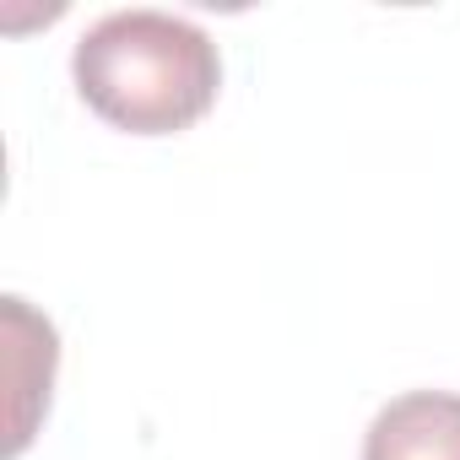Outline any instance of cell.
I'll list each match as a JSON object with an SVG mask.
<instances>
[{
    "instance_id": "obj_1",
    "label": "cell",
    "mask_w": 460,
    "mask_h": 460,
    "mask_svg": "<svg viewBox=\"0 0 460 460\" xmlns=\"http://www.w3.org/2000/svg\"><path fill=\"white\" fill-rule=\"evenodd\" d=\"M71 76L103 125L173 136L217 103L222 60L217 44L173 12H109L76 39Z\"/></svg>"
},
{
    "instance_id": "obj_2",
    "label": "cell",
    "mask_w": 460,
    "mask_h": 460,
    "mask_svg": "<svg viewBox=\"0 0 460 460\" xmlns=\"http://www.w3.org/2000/svg\"><path fill=\"white\" fill-rule=\"evenodd\" d=\"M363 460H460V395L406 390L363 433Z\"/></svg>"
},
{
    "instance_id": "obj_3",
    "label": "cell",
    "mask_w": 460,
    "mask_h": 460,
    "mask_svg": "<svg viewBox=\"0 0 460 460\" xmlns=\"http://www.w3.org/2000/svg\"><path fill=\"white\" fill-rule=\"evenodd\" d=\"M6 325H12L17 352H33V358H39V374H33V368H17L12 455H22V449H28V438H33L39 411H49V385H55V325H49V320H39L22 298H6Z\"/></svg>"
}]
</instances>
